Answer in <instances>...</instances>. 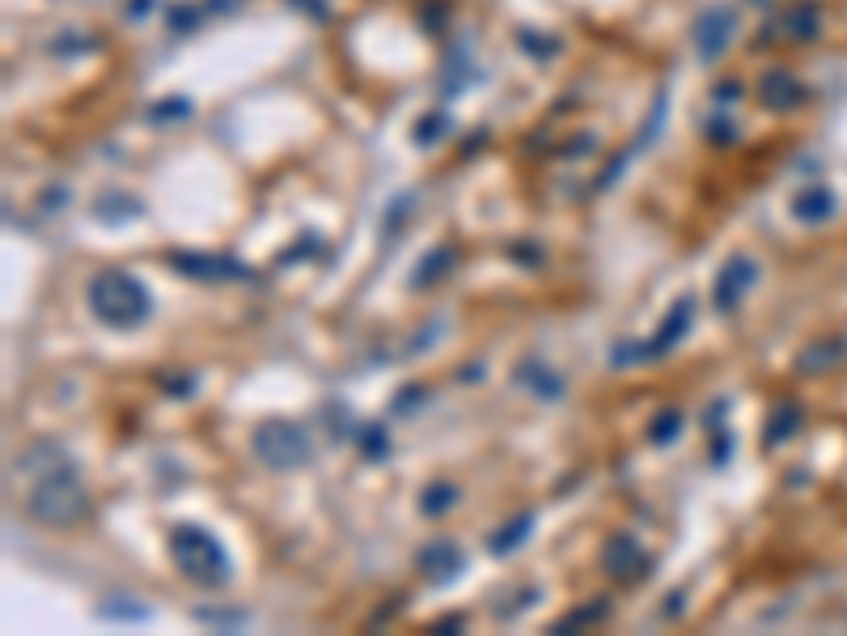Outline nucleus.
<instances>
[{
	"label": "nucleus",
	"instance_id": "nucleus-5",
	"mask_svg": "<svg viewBox=\"0 0 847 636\" xmlns=\"http://www.w3.org/2000/svg\"><path fill=\"white\" fill-rule=\"evenodd\" d=\"M602 569H606L610 577H619V581H636V577L648 573V556L640 552L636 539L615 535V539L602 547Z\"/></svg>",
	"mask_w": 847,
	"mask_h": 636
},
{
	"label": "nucleus",
	"instance_id": "nucleus-15",
	"mask_svg": "<svg viewBox=\"0 0 847 636\" xmlns=\"http://www.w3.org/2000/svg\"><path fill=\"white\" fill-rule=\"evenodd\" d=\"M801 424V412H797V403H780L776 412H771L767 420V446H780L784 437H792V429Z\"/></svg>",
	"mask_w": 847,
	"mask_h": 636
},
{
	"label": "nucleus",
	"instance_id": "nucleus-21",
	"mask_svg": "<svg viewBox=\"0 0 847 636\" xmlns=\"http://www.w3.org/2000/svg\"><path fill=\"white\" fill-rule=\"evenodd\" d=\"M360 441H365V450L377 454L382 450V429H373V424H365V433H360Z\"/></svg>",
	"mask_w": 847,
	"mask_h": 636
},
{
	"label": "nucleus",
	"instance_id": "nucleus-2",
	"mask_svg": "<svg viewBox=\"0 0 847 636\" xmlns=\"http://www.w3.org/2000/svg\"><path fill=\"white\" fill-rule=\"evenodd\" d=\"M89 310H94L106 327H140L144 318H149L153 302L132 272L106 268L89 280Z\"/></svg>",
	"mask_w": 847,
	"mask_h": 636
},
{
	"label": "nucleus",
	"instance_id": "nucleus-10",
	"mask_svg": "<svg viewBox=\"0 0 847 636\" xmlns=\"http://www.w3.org/2000/svg\"><path fill=\"white\" fill-rule=\"evenodd\" d=\"M174 268L187 272V276H200V280H225V276H246L238 263L225 259V255H174Z\"/></svg>",
	"mask_w": 847,
	"mask_h": 636
},
{
	"label": "nucleus",
	"instance_id": "nucleus-18",
	"mask_svg": "<svg viewBox=\"0 0 847 636\" xmlns=\"http://www.w3.org/2000/svg\"><path fill=\"white\" fill-rule=\"evenodd\" d=\"M784 22H788V34H797V39H809V34H818V9L805 5L801 13L784 17Z\"/></svg>",
	"mask_w": 847,
	"mask_h": 636
},
{
	"label": "nucleus",
	"instance_id": "nucleus-13",
	"mask_svg": "<svg viewBox=\"0 0 847 636\" xmlns=\"http://www.w3.org/2000/svg\"><path fill=\"white\" fill-rule=\"evenodd\" d=\"M729 30H733V17H729V13H708L704 22H699L695 39H699V47H704L708 60H716V51H720V43H725Z\"/></svg>",
	"mask_w": 847,
	"mask_h": 636
},
{
	"label": "nucleus",
	"instance_id": "nucleus-1",
	"mask_svg": "<svg viewBox=\"0 0 847 636\" xmlns=\"http://www.w3.org/2000/svg\"><path fill=\"white\" fill-rule=\"evenodd\" d=\"M26 514L51 530H72L89 518V488L81 484L77 467H72L64 454L56 463H47V471L34 480L30 497H26Z\"/></svg>",
	"mask_w": 847,
	"mask_h": 636
},
{
	"label": "nucleus",
	"instance_id": "nucleus-8",
	"mask_svg": "<svg viewBox=\"0 0 847 636\" xmlns=\"http://www.w3.org/2000/svg\"><path fill=\"white\" fill-rule=\"evenodd\" d=\"M420 569H424L428 581H449V577L462 573V552H458L454 543L437 539V543H428L424 552H420Z\"/></svg>",
	"mask_w": 847,
	"mask_h": 636
},
{
	"label": "nucleus",
	"instance_id": "nucleus-11",
	"mask_svg": "<svg viewBox=\"0 0 847 636\" xmlns=\"http://www.w3.org/2000/svg\"><path fill=\"white\" fill-rule=\"evenodd\" d=\"M835 212V196L826 187H809V191H801L797 200H792V217L797 221H805V225H818V221H826Z\"/></svg>",
	"mask_w": 847,
	"mask_h": 636
},
{
	"label": "nucleus",
	"instance_id": "nucleus-14",
	"mask_svg": "<svg viewBox=\"0 0 847 636\" xmlns=\"http://www.w3.org/2000/svg\"><path fill=\"white\" fill-rule=\"evenodd\" d=\"M530 526H534V518L530 514H521V518H513L504 530H496V535L488 539V552H496V556H509L517 543H526L530 539Z\"/></svg>",
	"mask_w": 847,
	"mask_h": 636
},
{
	"label": "nucleus",
	"instance_id": "nucleus-19",
	"mask_svg": "<svg viewBox=\"0 0 847 636\" xmlns=\"http://www.w3.org/2000/svg\"><path fill=\"white\" fill-rule=\"evenodd\" d=\"M678 429H682V412H678V408H670L665 416H657V420H653V441H657V446H665V441H674V437H678Z\"/></svg>",
	"mask_w": 847,
	"mask_h": 636
},
{
	"label": "nucleus",
	"instance_id": "nucleus-7",
	"mask_svg": "<svg viewBox=\"0 0 847 636\" xmlns=\"http://www.w3.org/2000/svg\"><path fill=\"white\" fill-rule=\"evenodd\" d=\"M691 323H695V297H678L674 310H670V318H665L661 331H657V340L648 344V361L661 357V352H670V348L682 340V335H687Z\"/></svg>",
	"mask_w": 847,
	"mask_h": 636
},
{
	"label": "nucleus",
	"instance_id": "nucleus-12",
	"mask_svg": "<svg viewBox=\"0 0 847 636\" xmlns=\"http://www.w3.org/2000/svg\"><path fill=\"white\" fill-rule=\"evenodd\" d=\"M843 352H847L843 340H818V344H809V348L801 352V369H805V374H822V369L839 365Z\"/></svg>",
	"mask_w": 847,
	"mask_h": 636
},
{
	"label": "nucleus",
	"instance_id": "nucleus-9",
	"mask_svg": "<svg viewBox=\"0 0 847 636\" xmlns=\"http://www.w3.org/2000/svg\"><path fill=\"white\" fill-rule=\"evenodd\" d=\"M517 382L526 386L534 399H547V403L564 395V378L555 374L551 365H543V361H526V365H521V369H517Z\"/></svg>",
	"mask_w": 847,
	"mask_h": 636
},
{
	"label": "nucleus",
	"instance_id": "nucleus-4",
	"mask_svg": "<svg viewBox=\"0 0 847 636\" xmlns=\"http://www.w3.org/2000/svg\"><path fill=\"white\" fill-rule=\"evenodd\" d=\"M310 433L301 424H288V420H272L255 433V454L259 463H267L272 471H293L310 463Z\"/></svg>",
	"mask_w": 847,
	"mask_h": 636
},
{
	"label": "nucleus",
	"instance_id": "nucleus-20",
	"mask_svg": "<svg viewBox=\"0 0 847 636\" xmlns=\"http://www.w3.org/2000/svg\"><path fill=\"white\" fill-rule=\"evenodd\" d=\"M445 268H449V251H437V255H432L428 268H420V272H416V285H428V280H437Z\"/></svg>",
	"mask_w": 847,
	"mask_h": 636
},
{
	"label": "nucleus",
	"instance_id": "nucleus-16",
	"mask_svg": "<svg viewBox=\"0 0 847 636\" xmlns=\"http://www.w3.org/2000/svg\"><path fill=\"white\" fill-rule=\"evenodd\" d=\"M458 505V488L454 484H432L428 492H424V501H420V509L428 518H441L445 509H454Z\"/></svg>",
	"mask_w": 847,
	"mask_h": 636
},
{
	"label": "nucleus",
	"instance_id": "nucleus-6",
	"mask_svg": "<svg viewBox=\"0 0 847 636\" xmlns=\"http://www.w3.org/2000/svg\"><path fill=\"white\" fill-rule=\"evenodd\" d=\"M754 276H759V268H754L746 255L729 259L725 268H720V276H716V306H720V310H733V306L746 297V289L754 285Z\"/></svg>",
	"mask_w": 847,
	"mask_h": 636
},
{
	"label": "nucleus",
	"instance_id": "nucleus-3",
	"mask_svg": "<svg viewBox=\"0 0 847 636\" xmlns=\"http://www.w3.org/2000/svg\"><path fill=\"white\" fill-rule=\"evenodd\" d=\"M170 556L178 564V573H183L187 581H195V586H204V590H216L229 581L225 547L200 526H178L170 535Z\"/></svg>",
	"mask_w": 847,
	"mask_h": 636
},
{
	"label": "nucleus",
	"instance_id": "nucleus-17",
	"mask_svg": "<svg viewBox=\"0 0 847 636\" xmlns=\"http://www.w3.org/2000/svg\"><path fill=\"white\" fill-rule=\"evenodd\" d=\"M763 98H767L771 106H792V102H797V85H792L788 77H780V73H776V77H771V81H767V90H763Z\"/></svg>",
	"mask_w": 847,
	"mask_h": 636
}]
</instances>
